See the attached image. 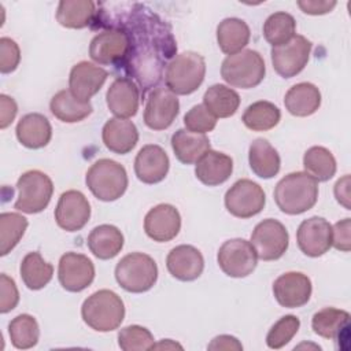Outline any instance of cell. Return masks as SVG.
Masks as SVG:
<instances>
[{"mask_svg": "<svg viewBox=\"0 0 351 351\" xmlns=\"http://www.w3.org/2000/svg\"><path fill=\"white\" fill-rule=\"evenodd\" d=\"M115 280L128 292H147L158 280L156 262L143 252L128 254L115 266Z\"/></svg>", "mask_w": 351, "mask_h": 351, "instance_id": "7", "label": "cell"}, {"mask_svg": "<svg viewBox=\"0 0 351 351\" xmlns=\"http://www.w3.org/2000/svg\"><path fill=\"white\" fill-rule=\"evenodd\" d=\"M96 4L90 0H62L56 8V21L67 29H84L96 19Z\"/></svg>", "mask_w": 351, "mask_h": 351, "instance_id": "31", "label": "cell"}, {"mask_svg": "<svg viewBox=\"0 0 351 351\" xmlns=\"http://www.w3.org/2000/svg\"><path fill=\"white\" fill-rule=\"evenodd\" d=\"M265 74V60L254 49H243L237 53L228 55L221 66V77L233 88H255L263 81Z\"/></svg>", "mask_w": 351, "mask_h": 351, "instance_id": "6", "label": "cell"}, {"mask_svg": "<svg viewBox=\"0 0 351 351\" xmlns=\"http://www.w3.org/2000/svg\"><path fill=\"white\" fill-rule=\"evenodd\" d=\"M86 243L97 259L107 261L117 256L123 248V234L117 226L103 223L92 229Z\"/></svg>", "mask_w": 351, "mask_h": 351, "instance_id": "30", "label": "cell"}, {"mask_svg": "<svg viewBox=\"0 0 351 351\" xmlns=\"http://www.w3.org/2000/svg\"><path fill=\"white\" fill-rule=\"evenodd\" d=\"M166 267L169 273L180 281H193L200 277L204 269L202 252L193 245L181 244L167 254Z\"/></svg>", "mask_w": 351, "mask_h": 351, "instance_id": "23", "label": "cell"}, {"mask_svg": "<svg viewBox=\"0 0 351 351\" xmlns=\"http://www.w3.org/2000/svg\"><path fill=\"white\" fill-rule=\"evenodd\" d=\"M170 160L166 151L156 144L144 145L134 159L136 177L144 184H158L169 173Z\"/></svg>", "mask_w": 351, "mask_h": 351, "instance_id": "22", "label": "cell"}, {"mask_svg": "<svg viewBox=\"0 0 351 351\" xmlns=\"http://www.w3.org/2000/svg\"><path fill=\"white\" fill-rule=\"evenodd\" d=\"M303 167L304 171L315 181L325 182L336 174L337 165L333 154L328 148L314 145L304 152Z\"/></svg>", "mask_w": 351, "mask_h": 351, "instance_id": "37", "label": "cell"}, {"mask_svg": "<svg viewBox=\"0 0 351 351\" xmlns=\"http://www.w3.org/2000/svg\"><path fill=\"white\" fill-rule=\"evenodd\" d=\"M19 273L23 284L29 289L38 291L52 280L53 266L44 261L38 251H33L23 256L19 266Z\"/></svg>", "mask_w": 351, "mask_h": 351, "instance_id": "36", "label": "cell"}, {"mask_svg": "<svg viewBox=\"0 0 351 351\" xmlns=\"http://www.w3.org/2000/svg\"><path fill=\"white\" fill-rule=\"evenodd\" d=\"M128 52L129 38L117 26H108L106 30L97 33L89 44V56L97 64L121 66Z\"/></svg>", "mask_w": 351, "mask_h": 351, "instance_id": "12", "label": "cell"}, {"mask_svg": "<svg viewBox=\"0 0 351 351\" xmlns=\"http://www.w3.org/2000/svg\"><path fill=\"white\" fill-rule=\"evenodd\" d=\"M154 348H158V350H162V348H165V350H174V348L182 350V346L178 344V343H176V341H173L171 339H165V340H162V341H159V343H155ZM154 348H152V350H154Z\"/></svg>", "mask_w": 351, "mask_h": 351, "instance_id": "52", "label": "cell"}, {"mask_svg": "<svg viewBox=\"0 0 351 351\" xmlns=\"http://www.w3.org/2000/svg\"><path fill=\"white\" fill-rule=\"evenodd\" d=\"M49 110L55 118L66 123L81 122L88 118L93 107L90 103H84L75 99L69 89L59 90L49 101Z\"/></svg>", "mask_w": 351, "mask_h": 351, "instance_id": "34", "label": "cell"}, {"mask_svg": "<svg viewBox=\"0 0 351 351\" xmlns=\"http://www.w3.org/2000/svg\"><path fill=\"white\" fill-rule=\"evenodd\" d=\"M108 77V71L90 62L82 60L74 64L69 75V90L80 101L89 103L103 86Z\"/></svg>", "mask_w": 351, "mask_h": 351, "instance_id": "19", "label": "cell"}, {"mask_svg": "<svg viewBox=\"0 0 351 351\" xmlns=\"http://www.w3.org/2000/svg\"><path fill=\"white\" fill-rule=\"evenodd\" d=\"M18 112L15 100L4 93L0 95V129H5L12 123Z\"/></svg>", "mask_w": 351, "mask_h": 351, "instance_id": "49", "label": "cell"}, {"mask_svg": "<svg viewBox=\"0 0 351 351\" xmlns=\"http://www.w3.org/2000/svg\"><path fill=\"white\" fill-rule=\"evenodd\" d=\"M203 106L215 118H229L239 110L240 96L234 89L226 85L214 84L204 92Z\"/></svg>", "mask_w": 351, "mask_h": 351, "instance_id": "35", "label": "cell"}, {"mask_svg": "<svg viewBox=\"0 0 351 351\" xmlns=\"http://www.w3.org/2000/svg\"><path fill=\"white\" fill-rule=\"evenodd\" d=\"M311 280L300 271H288L273 282V295L280 306L298 308L304 306L311 296Z\"/></svg>", "mask_w": 351, "mask_h": 351, "instance_id": "18", "label": "cell"}, {"mask_svg": "<svg viewBox=\"0 0 351 351\" xmlns=\"http://www.w3.org/2000/svg\"><path fill=\"white\" fill-rule=\"evenodd\" d=\"M19 302V292L15 281L7 274H0V313H10Z\"/></svg>", "mask_w": 351, "mask_h": 351, "instance_id": "46", "label": "cell"}, {"mask_svg": "<svg viewBox=\"0 0 351 351\" xmlns=\"http://www.w3.org/2000/svg\"><path fill=\"white\" fill-rule=\"evenodd\" d=\"M181 229V215L178 210L167 203L152 207L144 218L145 234L158 243L173 240Z\"/></svg>", "mask_w": 351, "mask_h": 351, "instance_id": "20", "label": "cell"}, {"mask_svg": "<svg viewBox=\"0 0 351 351\" xmlns=\"http://www.w3.org/2000/svg\"><path fill=\"white\" fill-rule=\"evenodd\" d=\"M311 328L315 335L324 339L347 341L350 339V313L336 307H325L313 315Z\"/></svg>", "mask_w": 351, "mask_h": 351, "instance_id": "25", "label": "cell"}, {"mask_svg": "<svg viewBox=\"0 0 351 351\" xmlns=\"http://www.w3.org/2000/svg\"><path fill=\"white\" fill-rule=\"evenodd\" d=\"M118 346L123 351H147L154 348L155 340L147 328L129 325L119 330Z\"/></svg>", "mask_w": 351, "mask_h": 351, "instance_id": "42", "label": "cell"}, {"mask_svg": "<svg viewBox=\"0 0 351 351\" xmlns=\"http://www.w3.org/2000/svg\"><path fill=\"white\" fill-rule=\"evenodd\" d=\"M108 110L117 118H130L137 114L140 103V89L128 77H118L112 81L106 93Z\"/></svg>", "mask_w": 351, "mask_h": 351, "instance_id": "21", "label": "cell"}, {"mask_svg": "<svg viewBox=\"0 0 351 351\" xmlns=\"http://www.w3.org/2000/svg\"><path fill=\"white\" fill-rule=\"evenodd\" d=\"M250 167L259 178H273L278 174L281 159L277 149L266 138H255L248 148Z\"/></svg>", "mask_w": 351, "mask_h": 351, "instance_id": "29", "label": "cell"}, {"mask_svg": "<svg viewBox=\"0 0 351 351\" xmlns=\"http://www.w3.org/2000/svg\"><path fill=\"white\" fill-rule=\"evenodd\" d=\"M295 18L284 11L271 14L263 23V37L271 47H280L289 43L295 37Z\"/></svg>", "mask_w": 351, "mask_h": 351, "instance_id": "39", "label": "cell"}, {"mask_svg": "<svg viewBox=\"0 0 351 351\" xmlns=\"http://www.w3.org/2000/svg\"><path fill=\"white\" fill-rule=\"evenodd\" d=\"M18 141L30 149H38L51 141L52 126L47 117L38 112H30L23 115L15 129Z\"/></svg>", "mask_w": 351, "mask_h": 351, "instance_id": "27", "label": "cell"}, {"mask_svg": "<svg viewBox=\"0 0 351 351\" xmlns=\"http://www.w3.org/2000/svg\"><path fill=\"white\" fill-rule=\"evenodd\" d=\"M101 138L107 149L118 155H125L136 147L138 141V130L132 121L115 117L104 123Z\"/></svg>", "mask_w": 351, "mask_h": 351, "instance_id": "24", "label": "cell"}, {"mask_svg": "<svg viewBox=\"0 0 351 351\" xmlns=\"http://www.w3.org/2000/svg\"><path fill=\"white\" fill-rule=\"evenodd\" d=\"M90 218V204L80 191L70 189L60 195L56 208L55 221L66 232L81 230Z\"/></svg>", "mask_w": 351, "mask_h": 351, "instance_id": "16", "label": "cell"}, {"mask_svg": "<svg viewBox=\"0 0 351 351\" xmlns=\"http://www.w3.org/2000/svg\"><path fill=\"white\" fill-rule=\"evenodd\" d=\"M266 203L262 186L248 178L236 181L225 193V207L236 218H251L259 214Z\"/></svg>", "mask_w": 351, "mask_h": 351, "instance_id": "10", "label": "cell"}, {"mask_svg": "<svg viewBox=\"0 0 351 351\" xmlns=\"http://www.w3.org/2000/svg\"><path fill=\"white\" fill-rule=\"evenodd\" d=\"M277 207L288 215H299L313 208L318 200V181L306 171H295L282 177L274 188Z\"/></svg>", "mask_w": 351, "mask_h": 351, "instance_id": "2", "label": "cell"}, {"mask_svg": "<svg viewBox=\"0 0 351 351\" xmlns=\"http://www.w3.org/2000/svg\"><path fill=\"white\" fill-rule=\"evenodd\" d=\"M284 104L291 115L308 117L319 108L321 92L311 82H299L288 89Z\"/></svg>", "mask_w": 351, "mask_h": 351, "instance_id": "28", "label": "cell"}, {"mask_svg": "<svg viewBox=\"0 0 351 351\" xmlns=\"http://www.w3.org/2000/svg\"><path fill=\"white\" fill-rule=\"evenodd\" d=\"M180 112V101L167 88H156L148 95L144 108V123L152 130L167 129Z\"/></svg>", "mask_w": 351, "mask_h": 351, "instance_id": "15", "label": "cell"}, {"mask_svg": "<svg viewBox=\"0 0 351 351\" xmlns=\"http://www.w3.org/2000/svg\"><path fill=\"white\" fill-rule=\"evenodd\" d=\"M251 32L248 25L239 18H225L217 26V41L221 51L226 55H233L248 44Z\"/></svg>", "mask_w": 351, "mask_h": 351, "instance_id": "33", "label": "cell"}, {"mask_svg": "<svg viewBox=\"0 0 351 351\" xmlns=\"http://www.w3.org/2000/svg\"><path fill=\"white\" fill-rule=\"evenodd\" d=\"M296 241L304 255L318 258L332 247V225L322 217L307 218L298 228Z\"/></svg>", "mask_w": 351, "mask_h": 351, "instance_id": "17", "label": "cell"}, {"mask_svg": "<svg viewBox=\"0 0 351 351\" xmlns=\"http://www.w3.org/2000/svg\"><path fill=\"white\" fill-rule=\"evenodd\" d=\"M58 278L69 292H81L95 280V265L84 254L66 252L59 259Z\"/></svg>", "mask_w": 351, "mask_h": 351, "instance_id": "14", "label": "cell"}, {"mask_svg": "<svg viewBox=\"0 0 351 351\" xmlns=\"http://www.w3.org/2000/svg\"><path fill=\"white\" fill-rule=\"evenodd\" d=\"M85 182L96 199L114 202L126 192L128 174L121 163L103 158L88 169Z\"/></svg>", "mask_w": 351, "mask_h": 351, "instance_id": "5", "label": "cell"}, {"mask_svg": "<svg viewBox=\"0 0 351 351\" xmlns=\"http://www.w3.org/2000/svg\"><path fill=\"white\" fill-rule=\"evenodd\" d=\"M250 243L259 259L266 262L277 261L288 250L289 234L280 221L266 218L254 228Z\"/></svg>", "mask_w": 351, "mask_h": 351, "instance_id": "9", "label": "cell"}, {"mask_svg": "<svg viewBox=\"0 0 351 351\" xmlns=\"http://www.w3.org/2000/svg\"><path fill=\"white\" fill-rule=\"evenodd\" d=\"M217 261L226 276L243 278L255 270L258 256L250 241L244 239H230L219 247Z\"/></svg>", "mask_w": 351, "mask_h": 351, "instance_id": "11", "label": "cell"}, {"mask_svg": "<svg viewBox=\"0 0 351 351\" xmlns=\"http://www.w3.org/2000/svg\"><path fill=\"white\" fill-rule=\"evenodd\" d=\"M8 335L15 348L27 350L38 343L40 328L33 315L19 314L8 324Z\"/></svg>", "mask_w": 351, "mask_h": 351, "instance_id": "40", "label": "cell"}, {"mask_svg": "<svg viewBox=\"0 0 351 351\" xmlns=\"http://www.w3.org/2000/svg\"><path fill=\"white\" fill-rule=\"evenodd\" d=\"M300 328V321L296 315L288 314L281 317L267 332L266 344L269 348L278 350L288 344L292 337L298 333Z\"/></svg>", "mask_w": 351, "mask_h": 351, "instance_id": "43", "label": "cell"}, {"mask_svg": "<svg viewBox=\"0 0 351 351\" xmlns=\"http://www.w3.org/2000/svg\"><path fill=\"white\" fill-rule=\"evenodd\" d=\"M233 171V160L229 155L223 152H218L214 149H208L195 166L196 178L207 185L217 186L223 184Z\"/></svg>", "mask_w": 351, "mask_h": 351, "instance_id": "26", "label": "cell"}, {"mask_svg": "<svg viewBox=\"0 0 351 351\" xmlns=\"http://www.w3.org/2000/svg\"><path fill=\"white\" fill-rule=\"evenodd\" d=\"M204 75V58L197 52L185 51L169 62L165 70V82L174 95H191L202 85Z\"/></svg>", "mask_w": 351, "mask_h": 351, "instance_id": "4", "label": "cell"}, {"mask_svg": "<svg viewBox=\"0 0 351 351\" xmlns=\"http://www.w3.org/2000/svg\"><path fill=\"white\" fill-rule=\"evenodd\" d=\"M84 322L97 332H111L119 328L125 318V304L118 293L99 289L88 296L81 306Z\"/></svg>", "mask_w": 351, "mask_h": 351, "instance_id": "3", "label": "cell"}, {"mask_svg": "<svg viewBox=\"0 0 351 351\" xmlns=\"http://www.w3.org/2000/svg\"><path fill=\"white\" fill-rule=\"evenodd\" d=\"M184 125L192 133L206 134L214 130L217 118L203 104H196L184 115Z\"/></svg>", "mask_w": 351, "mask_h": 351, "instance_id": "44", "label": "cell"}, {"mask_svg": "<svg viewBox=\"0 0 351 351\" xmlns=\"http://www.w3.org/2000/svg\"><path fill=\"white\" fill-rule=\"evenodd\" d=\"M21 62V49L10 37L0 38V71L3 74L12 73Z\"/></svg>", "mask_w": 351, "mask_h": 351, "instance_id": "45", "label": "cell"}, {"mask_svg": "<svg viewBox=\"0 0 351 351\" xmlns=\"http://www.w3.org/2000/svg\"><path fill=\"white\" fill-rule=\"evenodd\" d=\"M336 1L325 0H299L298 7L308 15H324L330 12L336 7Z\"/></svg>", "mask_w": 351, "mask_h": 351, "instance_id": "48", "label": "cell"}, {"mask_svg": "<svg viewBox=\"0 0 351 351\" xmlns=\"http://www.w3.org/2000/svg\"><path fill=\"white\" fill-rule=\"evenodd\" d=\"M311 47V41L299 34H295V37L284 45L273 47L270 52L273 69L282 78L298 75L308 62Z\"/></svg>", "mask_w": 351, "mask_h": 351, "instance_id": "13", "label": "cell"}, {"mask_svg": "<svg viewBox=\"0 0 351 351\" xmlns=\"http://www.w3.org/2000/svg\"><path fill=\"white\" fill-rule=\"evenodd\" d=\"M332 245L343 252L351 250V221L344 218L332 226Z\"/></svg>", "mask_w": 351, "mask_h": 351, "instance_id": "47", "label": "cell"}, {"mask_svg": "<svg viewBox=\"0 0 351 351\" xmlns=\"http://www.w3.org/2000/svg\"><path fill=\"white\" fill-rule=\"evenodd\" d=\"M27 219L18 213L0 214V255L11 252L27 229Z\"/></svg>", "mask_w": 351, "mask_h": 351, "instance_id": "41", "label": "cell"}, {"mask_svg": "<svg viewBox=\"0 0 351 351\" xmlns=\"http://www.w3.org/2000/svg\"><path fill=\"white\" fill-rule=\"evenodd\" d=\"M208 350H225V351H230V350H236V351H241L243 346L241 343L230 335H219L217 337H214L211 340V343L207 346Z\"/></svg>", "mask_w": 351, "mask_h": 351, "instance_id": "50", "label": "cell"}, {"mask_svg": "<svg viewBox=\"0 0 351 351\" xmlns=\"http://www.w3.org/2000/svg\"><path fill=\"white\" fill-rule=\"evenodd\" d=\"M335 197L336 200L346 208V210H350L351 206H350V176L346 174L344 177L339 178L335 184Z\"/></svg>", "mask_w": 351, "mask_h": 351, "instance_id": "51", "label": "cell"}, {"mask_svg": "<svg viewBox=\"0 0 351 351\" xmlns=\"http://www.w3.org/2000/svg\"><path fill=\"white\" fill-rule=\"evenodd\" d=\"M18 199L14 207L26 214H37L47 208L53 193L52 180L40 170L25 171L16 181Z\"/></svg>", "mask_w": 351, "mask_h": 351, "instance_id": "8", "label": "cell"}, {"mask_svg": "<svg viewBox=\"0 0 351 351\" xmlns=\"http://www.w3.org/2000/svg\"><path fill=\"white\" fill-rule=\"evenodd\" d=\"M171 148L176 158L184 165L196 163L210 148V140L206 134L192 133L186 129H178L171 136Z\"/></svg>", "mask_w": 351, "mask_h": 351, "instance_id": "32", "label": "cell"}, {"mask_svg": "<svg viewBox=\"0 0 351 351\" xmlns=\"http://www.w3.org/2000/svg\"><path fill=\"white\" fill-rule=\"evenodd\" d=\"M114 22L103 26H117L129 38V52L121 64L136 81L140 95L155 88L165 77V69L177 55V45L170 26L148 7L132 3L121 7Z\"/></svg>", "mask_w": 351, "mask_h": 351, "instance_id": "1", "label": "cell"}, {"mask_svg": "<svg viewBox=\"0 0 351 351\" xmlns=\"http://www.w3.org/2000/svg\"><path fill=\"white\" fill-rule=\"evenodd\" d=\"M281 119L280 108L266 100L250 104L243 114V123L252 132H266L278 125Z\"/></svg>", "mask_w": 351, "mask_h": 351, "instance_id": "38", "label": "cell"}]
</instances>
